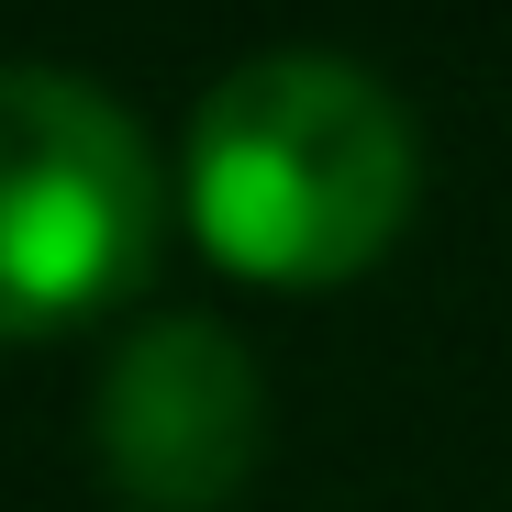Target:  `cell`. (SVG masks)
Masks as SVG:
<instances>
[{"label":"cell","instance_id":"obj_2","mask_svg":"<svg viewBox=\"0 0 512 512\" xmlns=\"http://www.w3.org/2000/svg\"><path fill=\"white\" fill-rule=\"evenodd\" d=\"M156 223L167 190L123 101L67 67H0V346L134 290Z\"/></svg>","mask_w":512,"mask_h":512},{"label":"cell","instance_id":"obj_1","mask_svg":"<svg viewBox=\"0 0 512 512\" xmlns=\"http://www.w3.org/2000/svg\"><path fill=\"white\" fill-rule=\"evenodd\" d=\"M412 112L346 56H256L190 123V223L234 279L334 290L412 212Z\"/></svg>","mask_w":512,"mask_h":512},{"label":"cell","instance_id":"obj_3","mask_svg":"<svg viewBox=\"0 0 512 512\" xmlns=\"http://www.w3.org/2000/svg\"><path fill=\"white\" fill-rule=\"evenodd\" d=\"M90 446H101V479L134 512H223L256 479L268 390H256V368L223 323L167 312V323L123 334V357L101 368Z\"/></svg>","mask_w":512,"mask_h":512}]
</instances>
